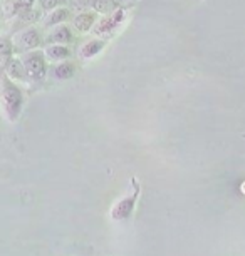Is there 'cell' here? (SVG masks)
<instances>
[{"mask_svg":"<svg viewBox=\"0 0 245 256\" xmlns=\"http://www.w3.org/2000/svg\"><path fill=\"white\" fill-rule=\"evenodd\" d=\"M39 2H41V7L44 8L46 12H51L61 6L62 0H39Z\"/></svg>","mask_w":245,"mask_h":256,"instance_id":"14","label":"cell"},{"mask_svg":"<svg viewBox=\"0 0 245 256\" xmlns=\"http://www.w3.org/2000/svg\"><path fill=\"white\" fill-rule=\"evenodd\" d=\"M12 42H14V49H16L19 54H24V52H29V50L41 49L44 40H42L41 32L37 30L36 27H27V28H24L22 32H19L17 36L12 38Z\"/></svg>","mask_w":245,"mask_h":256,"instance_id":"5","label":"cell"},{"mask_svg":"<svg viewBox=\"0 0 245 256\" xmlns=\"http://www.w3.org/2000/svg\"><path fill=\"white\" fill-rule=\"evenodd\" d=\"M139 192H141V186H139L136 178H131L128 192L113 206V210H111V218L114 221H126L131 218L134 206H136V201L139 198Z\"/></svg>","mask_w":245,"mask_h":256,"instance_id":"2","label":"cell"},{"mask_svg":"<svg viewBox=\"0 0 245 256\" xmlns=\"http://www.w3.org/2000/svg\"><path fill=\"white\" fill-rule=\"evenodd\" d=\"M124 18H126V12H124V8L118 7V8H114L113 12L106 14L101 20L96 22L93 30L96 36H99V37H111L118 32V28L121 27Z\"/></svg>","mask_w":245,"mask_h":256,"instance_id":"4","label":"cell"},{"mask_svg":"<svg viewBox=\"0 0 245 256\" xmlns=\"http://www.w3.org/2000/svg\"><path fill=\"white\" fill-rule=\"evenodd\" d=\"M104 46H106V40H103V38H93V40L86 42V44L79 49V57L84 60L93 59V57H96L103 52Z\"/></svg>","mask_w":245,"mask_h":256,"instance_id":"9","label":"cell"},{"mask_svg":"<svg viewBox=\"0 0 245 256\" xmlns=\"http://www.w3.org/2000/svg\"><path fill=\"white\" fill-rule=\"evenodd\" d=\"M4 72L11 77L12 80H19V82H26L27 79H29V76H27V70H26V67H24V62H22V59H21V56L19 57H16L14 56L12 59H11V62L4 67Z\"/></svg>","mask_w":245,"mask_h":256,"instance_id":"7","label":"cell"},{"mask_svg":"<svg viewBox=\"0 0 245 256\" xmlns=\"http://www.w3.org/2000/svg\"><path fill=\"white\" fill-rule=\"evenodd\" d=\"M96 22H98L96 20V14H93V12H81L74 17V20H73L74 28L81 34L93 30Z\"/></svg>","mask_w":245,"mask_h":256,"instance_id":"11","label":"cell"},{"mask_svg":"<svg viewBox=\"0 0 245 256\" xmlns=\"http://www.w3.org/2000/svg\"><path fill=\"white\" fill-rule=\"evenodd\" d=\"M14 52H16L14 42L11 38H2V40H0V62H2V69L11 62V59L14 57Z\"/></svg>","mask_w":245,"mask_h":256,"instance_id":"13","label":"cell"},{"mask_svg":"<svg viewBox=\"0 0 245 256\" xmlns=\"http://www.w3.org/2000/svg\"><path fill=\"white\" fill-rule=\"evenodd\" d=\"M74 40V34L67 24H61L51 28V32L46 36V44H71Z\"/></svg>","mask_w":245,"mask_h":256,"instance_id":"6","label":"cell"},{"mask_svg":"<svg viewBox=\"0 0 245 256\" xmlns=\"http://www.w3.org/2000/svg\"><path fill=\"white\" fill-rule=\"evenodd\" d=\"M71 17V12L67 7H57L54 10L47 12L46 17H44V26L46 27H56V26H61V24H66L69 20Z\"/></svg>","mask_w":245,"mask_h":256,"instance_id":"8","label":"cell"},{"mask_svg":"<svg viewBox=\"0 0 245 256\" xmlns=\"http://www.w3.org/2000/svg\"><path fill=\"white\" fill-rule=\"evenodd\" d=\"M21 59L27 70L29 79H32V80L44 79L47 74V60H49L44 50L36 49V50L24 52V54H21Z\"/></svg>","mask_w":245,"mask_h":256,"instance_id":"3","label":"cell"},{"mask_svg":"<svg viewBox=\"0 0 245 256\" xmlns=\"http://www.w3.org/2000/svg\"><path fill=\"white\" fill-rule=\"evenodd\" d=\"M44 52H46L47 59L52 60L54 64L56 62L67 60L71 57V49L66 44H49V46H46Z\"/></svg>","mask_w":245,"mask_h":256,"instance_id":"10","label":"cell"},{"mask_svg":"<svg viewBox=\"0 0 245 256\" xmlns=\"http://www.w3.org/2000/svg\"><path fill=\"white\" fill-rule=\"evenodd\" d=\"M14 2H16L17 6L22 8L24 14H27L29 10H32V7H34V4H36V0H14Z\"/></svg>","mask_w":245,"mask_h":256,"instance_id":"15","label":"cell"},{"mask_svg":"<svg viewBox=\"0 0 245 256\" xmlns=\"http://www.w3.org/2000/svg\"><path fill=\"white\" fill-rule=\"evenodd\" d=\"M74 74H76L74 64L69 60L56 62V66L52 67V76H54L57 80H67V79H71Z\"/></svg>","mask_w":245,"mask_h":256,"instance_id":"12","label":"cell"},{"mask_svg":"<svg viewBox=\"0 0 245 256\" xmlns=\"http://www.w3.org/2000/svg\"><path fill=\"white\" fill-rule=\"evenodd\" d=\"M0 99H2V109L6 118L11 122L21 118L22 109H24V94L21 88L16 84V80H12L6 72L2 74V90H0Z\"/></svg>","mask_w":245,"mask_h":256,"instance_id":"1","label":"cell"}]
</instances>
